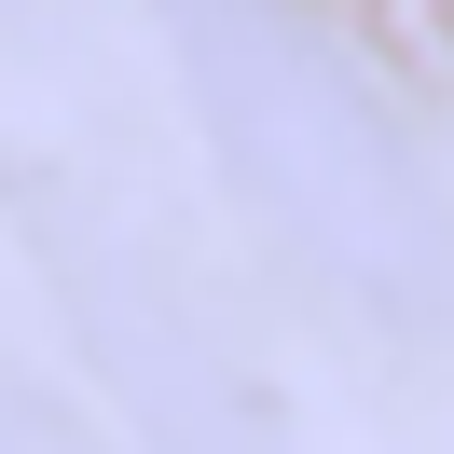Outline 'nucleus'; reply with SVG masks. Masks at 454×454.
I'll list each match as a JSON object with an SVG mask.
<instances>
[{"instance_id":"1","label":"nucleus","mask_w":454,"mask_h":454,"mask_svg":"<svg viewBox=\"0 0 454 454\" xmlns=\"http://www.w3.org/2000/svg\"><path fill=\"white\" fill-rule=\"evenodd\" d=\"M179 69L221 179L372 303H441L454 289V221L427 193V152L372 97V69L303 14H179Z\"/></svg>"},{"instance_id":"2","label":"nucleus","mask_w":454,"mask_h":454,"mask_svg":"<svg viewBox=\"0 0 454 454\" xmlns=\"http://www.w3.org/2000/svg\"><path fill=\"white\" fill-rule=\"evenodd\" d=\"M97 358L138 399V441H166V454H289V427L221 372V344L179 303H152V289H97Z\"/></svg>"}]
</instances>
